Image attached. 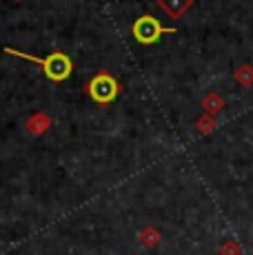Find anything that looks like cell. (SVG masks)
Instances as JSON below:
<instances>
[{
	"mask_svg": "<svg viewBox=\"0 0 253 255\" xmlns=\"http://www.w3.org/2000/svg\"><path fill=\"white\" fill-rule=\"evenodd\" d=\"M233 80L242 87V89H251L253 87V65L249 62H242L233 69Z\"/></svg>",
	"mask_w": 253,
	"mask_h": 255,
	"instance_id": "8",
	"label": "cell"
},
{
	"mask_svg": "<svg viewBox=\"0 0 253 255\" xmlns=\"http://www.w3.org/2000/svg\"><path fill=\"white\" fill-rule=\"evenodd\" d=\"M220 255H242V247L236 240H225L220 244Z\"/></svg>",
	"mask_w": 253,
	"mask_h": 255,
	"instance_id": "10",
	"label": "cell"
},
{
	"mask_svg": "<svg viewBox=\"0 0 253 255\" xmlns=\"http://www.w3.org/2000/svg\"><path fill=\"white\" fill-rule=\"evenodd\" d=\"M155 4L167 13V18L180 20V18H184L187 11H191V7L196 4V0H155Z\"/></svg>",
	"mask_w": 253,
	"mask_h": 255,
	"instance_id": "5",
	"label": "cell"
},
{
	"mask_svg": "<svg viewBox=\"0 0 253 255\" xmlns=\"http://www.w3.org/2000/svg\"><path fill=\"white\" fill-rule=\"evenodd\" d=\"M51 127H53V118L47 114V111H33V114L25 120V131H27V135H31V138L45 135Z\"/></svg>",
	"mask_w": 253,
	"mask_h": 255,
	"instance_id": "4",
	"label": "cell"
},
{
	"mask_svg": "<svg viewBox=\"0 0 253 255\" xmlns=\"http://www.w3.org/2000/svg\"><path fill=\"white\" fill-rule=\"evenodd\" d=\"M85 91H87V96H89L91 100L96 102V105L105 107V105H111V102H116V98L120 96V91H123V89H120V82L116 80V78L111 76L109 71L100 69L89 82H87Z\"/></svg>",
	"mask_w": 253,
	"mask_h": 255,
	"instance_id": "2",
	"label": "cell"
},
{
	"mask_svg": "<svg viewBox=\"0 0 253 255\" xmlns=\"http://www.w3.org/2000/svg\"><path fill=\"white\" fill-rule=\"evenodd\" d=\"M131 33H133V38L140 45H155L164 33H176V29L164 27L155 16L144 13V16H140L138 20L131 24Z\"/></svg>",
	"mask_w": 253,
	"mask_h": 255,
	"instance_id": "3",
	"label": "cell"
},
{
	"mask_svg": "<svg viewBox=\"0 0 253 255\" xmlns=\"http://www.w3.org/2000/svg\"><path fill=\"white\" fill-rule=\"evenodd\" d=\"M138 242L142 244L144 249H155L160 242H162V233H160L155 227H151V224H147L144 229L138 231Z\"/></svg>",
	"mask_w": 253,
	"mask_h": 255,
	"instance_id": "7",
	"label": "cell"
},
{
	"mask_svg": "<svg viewBox=\"0 0 253 255\" xmlns=\"http://www.w3.org/2000/svg\"><path fill=\"white\" fill-rule=\"evenodd\" d=\"M11 2H25V0H11Z\"/></svg>",
	"mask_w": 253,
	"mask_h": 255,
	"instance_id": "11",
	"label": "cell"
},
{
	"mask_svg": "<svg viewBox=\"0 0 253 255\" xmlns=\"http://www.w3.org/2000/svg\"><path fill=\"white\" fill-rule=\"evenodd\" d=\"M4 53L16 56V58H22V60L38 65L42 69V73H45V78L47 80H51V82H65L67 78L74 73V62H71V58L67 56V53H62V51H53V53H49V56H45V58H38V56H31V53L18 51V49H13V47H4Z\"/></svg>",
	"mask_w": 253,
	"mask_h": 255,
	"instance_id": "1",
	"label": "cell"
},
{
	"mask_svg": "<svg viewBox=\"0 0 253 255\" xmlns=\"http://www.w3.org/2000/svg\"><path fill=\"white\" fill-rule=\"evenodd\" d=\"M200 105H202V111H204V114H209V116H218L220 111H225L227 102H225V98H222L218 91H207V93L202 96Z\"/></svg>",
	"mask_w": 253,
	"mask_h": 255,
	"instance_id": "6",
	"label": "cell"
},
{
	"mask_svg": "<svg viewBox=\"0 0 253 255\" xmlns=\"http://www.w3.org/2000/svg\"><path fill=\"white\" fill-rule=\"evenodd\" d=\"M193 129H196L200 135H211L213 131L218 129V120H216V116L202 114V116L196 120V125H193Z\"/></svg>",
	"mask_w": 253,
	"mask_h": 255,
	"instance_id": "9",
	"label": "cell"
}]
</instances>
